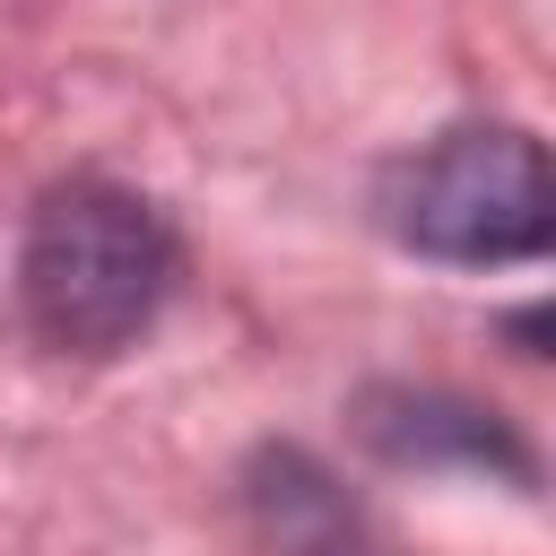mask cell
<instances>
[{"instance_id":"2","label":"cell","mask_w":556,"mask_h":556,"mask_svg":"<svg viewBox=\"0 0 556 556\" xmlns=\"http://www.w3.org/2000/svg\"><path fill=\"white\" fill-rule=\"evenodd\" d=\"M382 217L434 261H530L556 235V182L530 130H443L391 165Z\"/></svg>"},{"instance_id":"1","label":"cell","mask_w":556,"mask_h":556,"mask_svg":"<svg viewBox=\"0 0 556 556\" xmlns=\"http://www.w3.org/2000/svg\"><path fill=\"white\" fill-rule=\"evenodd\" d=\"M165 278H174V235L122 182H61L35 208L26 261H17L35 330L78 356H104L130 330H148V313L165 304Z\"/></svg>"}]
</instances>
